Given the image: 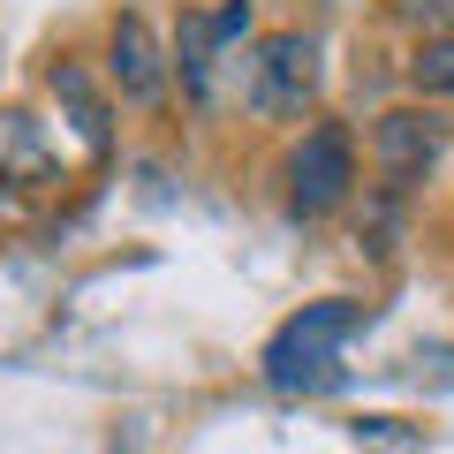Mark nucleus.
<instances>
[{"instance_id": "obj_1", "label": "nucleus", "mask_w": 454, "mask_h": 454, "mask_svg": "<svg viewBox=\"0 0 454 454\" xmlns=\"http://www.w3.org/2000/svg\"><path fill=\"white\" fill-rule=\"evenodd\" d=\"M356 325H364V303H348V295L303 303L273 340H265V379H273V387H310V379H325L333 356H340V340L356 333Z\"/></svg>"}, {"instance_id": "obj_2", "label": "nucleus", "mask_w": 454, "mask_h": 454, "mask_svg": "<svg viewBox=\"0 0 454 454\" xmlns=\"http://www.w3.org/2000/svg\"><path fill=\"white\" fill-rule=\"evenodd\" d=\"M243 98H250V114H265V121H295V114L318 98V46H310L303 31H273V38H258Z\"/></svg>"}, {"instance_id": "obj_3", "label": "nucleus", "mask_w": 454, "mask_h": 454, "mask_svg": "<svg viewBox=\"0 0 454 454\" xmlns=\"http://www.w3.org/2000/svg\"><path fill=\"white\" fill-rule=\"evenodd\" d=\"M348 190H356V145H348V129H340V121L303 129V145L288 152V205H295V220H325L333 205H348Z\"/></svg>"}, {"instance_id": "obj_4", "label": "nucleus", "mask_w": 454, "mask_h": 454, "mask_svg": "<svg viewBox=\"0 0 454 454\" xmlns=\"http://www.w3.org/2000/svg\"><path fill=\"white\" fill-rule=\"evenodd\" d=\"M439 152H447V114L439 106H394V114L372 121V160H379V175H387L394 190L424 182Z\"/></svg>"}, {"instance_id": "obj_5", "label": "nucleus", "mask_w": 454, "mask_h": 454, "mask_svg": "<svg viewBox=\"0 0 454 454\" xmlns=\"http://www.w3.org/2000/svg\"><path fill=\"white\" fill-rule=\"evenodd\" d=\"M243 31H250V0H227V8H212V16H205V8H190V16H182V38H175V76H182V91L205 98L220 53L235 46Z\"/></svg>"}, {"instance_id": "obj_6", "label": "nucleus", "mask_w": 454, "mask_h": 454, "mask_svg": "<svg viewBox=\"0 0 454 454\" xmlns=\"http://www.w3.org/2000/svg\"><path fill=\"white\" fill-rule=\"evenodd\" d=\"M167 53H160V38H152V23L145 16H114V31H106V76H114V91L129 98V106H160L167 98Z\"/></svg>"}, {"instance_id": "obj_7", "label": "nucleus", "mask_w": 454, "mask_h": 454, "mask_svg": "<svg viewBox=\"0 0 454 454\" xmlns=\"http://www.w3.org/2000/svg\"><path fill=\"white\" fill-rule=\"evenodd\" d=\"M53 98H68V121H76V137L91 152H106V106H98L91 76H83L76 61H53Z\"/></svg>"}, {"instance_id": "obj_8", "label": "nucleus", "mask_w": 454, "mask_h": 454, "mask_svg": "<svg viewBox=\"0 0 454 454\" xmlns=\"http://www.w3.org/2000/svg\"><path fill=\"white\" fill-rule=\"evenodd\" d=\"M409 83L424 98H454V38H424L417 61H409Z\"/></svg>"}, {"instance_id": "obj_9", "label": "nucleus", "mask_w": 454, "mask_h": 454, "mask_svg": "<svg viewBox=\"0 0 454 454\" xmlns=\"http://www.w3.org/2000/svg\"><path fill=\"white\" fill-rule=\"evenodd\" d=\"M424 38H454V0H394Z\"/></svg>"}]
</instances>
